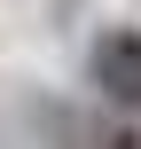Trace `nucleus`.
I'll list each match as a JSON object with an SVG mask.
<instances>
[{
	"label": "nucleus",
	"instance_id": "f03ea898",
	"mask_svg": "<svg viewBox=\"0 0 141 149\" xmlns=\"http://www.w3.org/2000/svg\"><path fill=\"white\" fill-rule=\"evenodd\" d=\"M102 149H141V134H133V126H110V141H102Z\"/></svg>",
	"mask_w": 141,
	"mask_h": 149
},
{
	"label": "nucleus",
	"instance_id": "f257e3e1",
	"mask_svg": "<svg viewBox=\"0 0 141 149\" xmlns=\"http://www.w3.org/2000/svg\"><path fill=\"white\" fill-rule=\"evenodd\" d=\"M94 86L118 102V110H141V31H102L94 39Z\"/></svg>",
	"mask_w": 141,
	"mask_h": 149
}]
</instances>
